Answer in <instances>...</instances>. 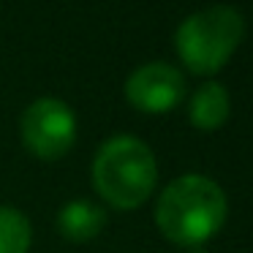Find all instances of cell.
Here are the masks:
<instances>
[{"label": "cell", "instance_id": "7", "mask_svg": "<svg viewBox=\"0 0 253 253\" xmlns=\"http://www.w3.org/2000/svg\"><path fill=\"white\" fill-rule=\"evenodd\" d=\"M106 226V210L90 199H74L57 215V229L71 242H87Z\"/></svg>", "mask_w": 253, "mask_h": 253}, {"label": "cell", "instance_id": "5", "mask_svg": "<svg viewBox=\"0 0 253 253\" xmlns=\"http://www.w3.org/2000/svg\"><path fill=\"white\" fill-rule=\"evenodd\" d=\"M185 95V77L171 63H144L126 79V101L144 115L171 112Z\"/></svg>", "mask_w": 253, "mask_h": 253}, {"label": "cell", "instance_id": "3", "mask_svg": "<svg viewBox=\"0 0 253 253\" xmlns=\"http://www.w3.org/2000/svg\"><path fill=\"white\" fill-rule=\"evenodd\" d=\"M245 39V17L234 6H207L180 22L174 49L196 77L218 74Z\"/></svg>", "mask_w": 253, "mask_h": 253}, {"label": "cell", "instance_id": "4", "mask_svg": "<svg viewBox=\"0 0 253 253\" xmlns=\"http://www.w3.org/2000/svg\"><path fill=\"white\" fill-rule=\"evenodd\" d=\"M19 136L28 153L41 161H57L77 142V115L60 98H36L19 120Z\"/></svg>", "mask_w": 253, "mask_h": 253}, {"label": "cell", "instance_id": "1", "mask_svg": "<svg viewBox=\"0 0 253 253\" xmlns=\"http://www.w3.org/2000/svg\"><path fill=\"white\" fill-rule=\"evenodd\" d=\"M229 218V196L207 174L174 177L155 204V226L169 242L199 248L212 240Z\"/></svg>", "mask_w": 253, "mask_h": 253}, {"label": "cell", "instance_id": "8", "mask_svg": "<svg viewBox=\"0 0 253 253\" xmlns=\"http://www.w3.org/2000/svg\"><path fill=\"white\" fill-rule=\"evenodd\" d=\"M33 242L28 215L14 207H0V253H28Z\"/></svg>", "mask_w": 253, "mask_h": 253}, {"label": "cell", "instance_id": "6", "mask_svg": "<svg viewBox=\"0 0 253 253\" xmlns=\"http://www.w3.org/2000/svg\"><path fill=\"white\" fill-rule=\"evenodd\" d=\"M231 112V101H229V90L220 82H204L196 93L191 95V104H188V117H191V126L199 131H218L226 120H229Z\"/></svg>", "mask_w": 253, "mask_h": 253}, {"label": "cell", "instance_id": "2", "mask_svg": "<svg viewBox=\"0 0 253 253\" xmlns=\"http://www.w3.org/2000/svg\"><path fill=\"white\" fill-rule=\"evenodd\" d=\"M158 182V161L142 139L131 133L109 136L93 161V185L115 210H136Z\"/></svg>", "mask_w": 253, "mask_h": 253}]
</instances>
